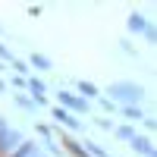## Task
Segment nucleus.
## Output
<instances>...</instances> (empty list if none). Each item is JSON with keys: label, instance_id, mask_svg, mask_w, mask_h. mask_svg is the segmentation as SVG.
<instances>
[{"label": "nucleus", "instance_id": "obj_1", "mask_svg": "<svg viewBox=\"0 0 157 157\" xmlns=\"http://www.w3.org/2000/svg\"><path fill=\"white\" fill-rule=\"evenodd\" d=\"M110 94L123 98V101H141V88L132 82H116V85H110Z\"/></svg>", "mask_w": 157, "mask_h": 157}, {"label": "nucleus", "instance_id": "obj_2", "mask_svg": "<svg viewBox=\"0 0 157 157\" xmlns=\"http://www.w3.org/2000/svg\"><path fill=\"white\" fill-rule=\"evenodd\" d=\"M50 113H54V120H60L63 126H69V129H82V123H78V120H75V116H72L69 110H63V107H54Z\"/></svg>", "mask_w": 157, "mask_h": 157}, {"label": "nucleus", "instance_id": "obj_3", "mask_svg": "<svg viewBox=\"0 0 157 157\" xmlns=\"http://www.w3.org/2000/svg\"><path fill=\"white\" fill-rule=\"evenodd\" d=\"M60 104H66V107L75 110V113H82V110H85V101H78L75 94H69V91H60Z\"/></svg>", "mask_w": 157, "mask_h": 157}, {"label": "nucleus", "instance_id": "obj_4", "mask_svg": "<svg viewBox=\"0 0 157 157\" xmlns=\"http://www.w3.org/2000/svg\"><path fill=\"white\" fill-rule=\"evenodd\" d=\"M132 148L141 151V154H148V157H154V148H151V141H148V138H138V135H135V138H132Z\"/></svg>", "mask_w": 157, "mask_h": 157}, {"label": "nucleus", "instance_id": "obj_5", "mask_svg": "<svg viewBox=\"0 0 157 157\" xmlns=\"http://www.w3.org/2000/svg\"><path fill=\"white\" fill-rule=\"evenodd\" d=\"M129 29H132V32H148V22L141 16H129Z\"/></svg>", "mask_w": 157, "mask_h": 157}, {"label": "nucleus", "instance_id": "obj_6", "mask_svg": "<svg viewBox=\"0 0 157 157\" xmlns=\"http://www.w3.org/2000/svg\"><path fill=\"white\" fill-rule=\"evenodd\" d=\"M32 66H38V69H50V60H47L44 54H32Z\"/></svg>", "mask_w": 157, "mask_h": 157}, {"label": "nucleus", "instance_id": "obj_7", "mask_svg": "<svg viewBox=\"0 0 157 157\" xmlns=\"http://www.w3.org/2000/svg\"><path fill=\"white\" fill-rule=\"evenodd\" d=\"M63 145H66V151H72L75 157H88V151H82V148H78L75 141H69V138H63Z\"/></svg>", "mask_w": 157, "mask_h": 157}, {"label": "nucleus", "instance_id": "obj_8", "mask_svg": "<svg viewBox=\"0 0 157 157\" xmlns=\"http://www.w3.org/2000/svg\"><path fill=\"white\" fill-rule=\"evenodd\" d=\"M78 91H82V94H88V98H94V94H98V88L91 85V82H78Z\"/></svg>", "mask_w": 157, "mask_h": 157}, {"label": "nucleus", "instance_id": "obj_9", "mask_svg": "<svg viewBox=\"0 0 157 157\" xmlns=\"http://www.w3.org/2000/svg\"><path fill=\"white\" fill-rule=\"evenodd\" d=\"M116 135H120V138H129V141L135 138V132H132V129H126V126H120V129H116Z\"/></svg>", "mask_w": 157, "mask_h": 157}, {"label": "nucleus", "instance_id": "obj_10", "mask_svg": "<svg viewBox=\"0 0 157 157\" xmlns=\"http://www.w3.org/2000/svg\"><path fill=\"white\" fill-rule=\"evenodd\" d=\"M123 113H126V116H132V120H141V113H138L135 107H123Z\"/></svg>", "mask_w": 157, "mask_h": 157}, {"label": "nucleus", "instance_id": "obj_11", "mask_svg": "<svg viewBox=\"0 0 157 157\" xmlns=\"http://www.w3.org/2000/svg\"><path fill=\"white\" fill-rule=\"evenodd\" d=\"M13 69H19V72H29V66H25L22 60H13Z\"/></svg>", "mask_w": 157, "mask_h": 157}, {"label": "nucleus", "instance_id": "obj_12", "mask_svg": "<svg viewBox=\"0 0 157 157\" xmlns=\"http://www.w3.org/2000/svg\"><path fill=\"white\" fill-rule=\"evenodd\" d=\"M0 57H3V60H10V63H13V54H10V50H6L3 44H0Z\"/></svg>", "mask_w": 157, "mask_h": 157}]
</instances>
